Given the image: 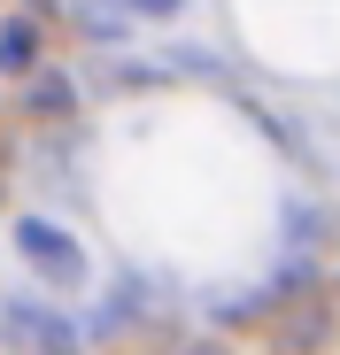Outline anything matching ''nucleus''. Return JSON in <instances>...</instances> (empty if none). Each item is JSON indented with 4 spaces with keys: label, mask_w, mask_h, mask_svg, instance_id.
I'll use <instances>...</instances> for the list:
<instances>
[{
    "label": "nucleus",
    "mask_w": 340,
    "mask_h": 355,
    "mask_svg": "<svg viewBox=\"0 0 340 355\" xmlns=\"http://www.w3.org/2000/svg\"><path fill=\"white\" fill-rule=\"evenodd\" d=\"M70 108H78L70 78H62V85H54V78H46V85H31V116H70Z\"/></svg>",
    "instance_id": "obj_2"
},
{
    "label": "nucleus",
    "mask_w": 340,
    "mask_h": 355,
    "mask_svg": "<svg viewBox=\"0 0 340 355\" xmlns=\"http://www.w3.org/2000/svg\"><path fill=\"white\" fill-rule=\"evenodd\" d=\"M31 70V24H8L0 31V78H24Z\"/></svg>",
    "instance_id": "obj_1"
}]
</instances>
